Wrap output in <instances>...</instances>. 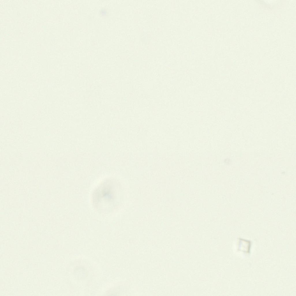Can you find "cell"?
Instances as JSON below:
<instances>
[{
	"label": "cell",
	"instance_id": "obj_1",
	"mask_svg": "<svg viewBox=\"0 0 296 296\" xmlns=\"http://www.w3.org/2000/svg\"><path fill=\"white\" fill-rule=\"evenodd\" d=\"M114 191L113 184L111 181H106L97 189L94 198H96V200L98 202L103 200V201H110L113 197Z\"/></svg>",
	"mask_w": 296,
	"mask_h": 296
}]
</instances>
